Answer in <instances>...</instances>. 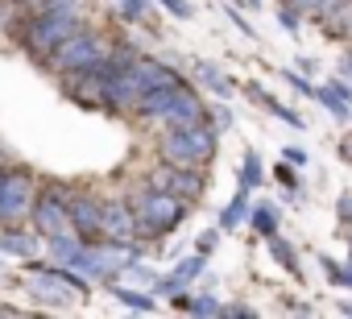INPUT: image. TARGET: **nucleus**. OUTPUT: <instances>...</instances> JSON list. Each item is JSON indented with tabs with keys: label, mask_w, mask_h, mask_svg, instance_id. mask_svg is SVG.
Returning <instances> with one entry per match:
<instances>
[{
	"label": "nucleus",
	"mask_w": 352,
	"mask_h": 319,
	"mask_svg": "<svg viewBox=\"0 0 352 319\" xmlns=\"http://www.w3.org/2000/svg\"><path fill=\"white\" fill-rule=\"evenodd\" d=\"M108 63H112V54H108ZM179 79L183 75L170 63H157L149 54H133L129 63H112L108 83H104V108L108 112H137L141 96H149L153 87H166V83H179Z\"/></svg>",
	"instance_id": "1"
},
{
	"label": "nucleus",
	"mask_w": 352,
	"mask_h": 319,
	"mask_svg": "<svg viewBox=\"0 0 352 319\" xmlns=\"http://www.w3.org/2000/svg\"><path fill=\"white\" fill-rule=\"evenodd\" d=\"M129 204H133V212H137V236H141V241H162V236H170L174 228L191 216V208H195V204L170 195V191H162V187H149V183H141V187L129 195Z\"/></svg>",
	"instance_id": "2"
},
{
	"label": "nucleus",
	"mask_w": 352,
	"mask_h": 319,
	"mask_svg": "<svg viewBox=\"0 0 352 319\" xmlns=\"http://www.w3.org/2000/svg\"><path fill=\"white\" fill-rule=\"evenodd\" d=\"M216 145H220V133L208 124V120H191V124H166L157 133V157L174 166H195V170H208V162L216 157Z\"/></svg>",
	"instance_id": "3"
},
{
	"label": "nucleus",
	"mask_w": 352,
	"mask_h": 319,
	"mask_svg": "<svg viewBox=\"0 0 352 319\" xmlns=\"http://www.w3.org/2000/svg\"><path fill=\"white\" fill-rule=\"evenodd\" d=\"M87 25V17L83 13H67V9H46V13H34V17H25L13 34H17V42H21V50L34 58V63H46L71 34H79Z\"/></svg>",
	"instance_id": "4"
},
{
	"label": "nucleus",
	"mask_w": 352,
	"mask_h": 319,
	"mask_svg": "<svg viewBox=\"0 0 352 319\" xmlns=\"http://www.w3.org/2000/svg\"><path fill=\"white\" fill-rule=\"evenodd\" d=\"M133 116L157 120V124H191V120H208V104L187 79H179V83H166V87H153L149 96H141Z\"/></svg>",
	"instance_id": "5"
},
{
	"label": "nucleus",
	"mask_w": 352,
	"mask_h": 319,
	"mask_svg": "<svg viewBox=\"0 0 352 319\" xmlns=\"http://www.w3.org/2000/svg\"><path fill=\"white\" fill-rule=\"evenodd\" d=\"M112 46H116V38H108V34H100V30H91V25H83L79 34H71L42 67H50L58 79H67V75H79V71H91V67H100V63H108V54H112Z\"/></svg>",
	"instance_id": "6"
},
{
	"label": "nucleus",
	"mask_w": 352,
	"mask_h": 319,
	"mask_svg": "<svg viewBox=\"0 0 352 319\" xmlns=\"http://www.w3.org/2000/svg\"><path fill=\"white\" fill-rule=\"evenodd\" d=\"M38 179L25 166H5L0 175V224H25L38 199Z\"/></svg>",
	"instance_id": "7"
},
{
	"label": "nucleus",
	"mask_w": 352,
	"mask_h": 319,
	"mask_svg": "<svg viewBox=\"0 0 352 319\" xmlns=\"http://www.w3.org/2000/svg\"><path fill=\"white\" fill-rule=\"evenodd\" d=\"M30 224H34V232H38L42 241H46V236H58V232H71V187H67V183H46V187H38Z\"/></svg>",
	"instance_id": "8"
},
{
	"label": "nucleus",
	"mask_w": 352,
	"mask_h": 319,
	"mask_svg": "<svg viewBox=\"0 0 352 319\" xmlns=\"http://www.w3.org/2000/svg\"><path fill=\"white\" fill-rule=\"evenodd\" d=\"M145 183L149 187H162L170 195H179L187 204H199L204 191H208V175L204 170H195V166H174V162H166V157H157V162L149 166Z\"/></svg>",
	"instance_id": "9"
},
{
	"label": "nucleus",
	"mask_w": 352,
	"mask_h": 319,
	"mask_svg": "<svg viewBox=\"0 0 352 319\" xmlns=\"http://www.w3.org/2000/svg\"><path fill=\"white\" fill-rule=\"evenodd\" d=\"M25 274H30V282H34V298L38 302H46V307H54V311H67L79 294L50 270V265H42V261H25Z\"/></svg>",
	"instance_id": "10"
},
{
	"label": "nucleus",
	"mask_w": 352,
	"mask_h": 319,
	"mask_svg": "<svg viewBox=\"0 0 352 319\" xmlns=\"http://www.w3.org/2000/svg\"><path fill=\"white\" fill-rule=\"evenodd\" d=\"M71 232L83 241H104V199L91 191H71Z\"/></svg>",
	"instance_id": "11"
},
{
	"label": "nucleus",
	"mask_w": 352,
	"mask_h": 319,
	"mask_svg": "<svg viewBox=\"0 0 352 319\" xmlns=\"http://www.w3.org/2000/svg\"><path fill=\"white\" fill-rule=\"evenodd\" d=\"M104 241H141L129 199H104Z\"/></svg>",
	"instance_id": "12"
},
{
	"label": "nucleus",
	"mask_w": 352,
	"mask_h": 319,
	"mask_svg": "<svg viewBox=\"0 0 352 319\" xmlns=\"http://www.w3.org/2000/svg\"><path fill=\"white\" fill-rule=\"evenodd\" d=\"M204 253H195V257H183L179 265H174V274H166V278H157L153 282V290H162V294H179V290H187L199 274H204Z\"/></svg>",
	"instance_id": "13"
},
{
	"label": "nucleus",
	"mask_w": 352,
	"mask_h": 319,
	"mask_svg": "<svg viewBox=\"0 0 352 319\" xmlns=\"http://www.w3.org/2000/svg\"><path fill=\"white\" fill-rule=\"evenodd\" d=\"M315 100H319L336 120H352V87H348V83L327 79V83H319V87H315Z\"/></svg>",
	"instance_id": "14"
},
{
	"label": "nucleus",
	"mask_w": 352,
	"mask_h": 319,
	"mask_svg": "<svg viewBox=\"0 0 352 319\" xmlns=\"http://www.w3.org/2000/svg\"><path fill=\"white\" fill-rule=\"evenodd\" d=\"M241 87H245V91L253 96V104H261V108H265L270 116H278V120H286L290 129H307V120H302V116H298L294 108H286L282 100H274V96H270V91H265V87H261L257 79H249V83H241Z\"/></svg>",
	"instance_id": "15"
},
{
	"label": "nucleus",
	"mask_w": 352,
	"mask_h": 319,
	"mask_svg": "<svg viewBox=\"0 0 352 319\" xmlns=\"http://www.w3.org/2000/svg\"><path fill=\"white\" fill-rule=\"evenodd\" d=\"M0 249L13 253V257H21V261H30L38 253V232H25L17 224H0Z\"/></svg>",
	"instance_id": "16"
},
{
	"label": "nucleus",
	"mask_w": 352,
	"mask_h": 319,
	"mask_svg": "<svg viewBox=\"0 0 352 319\" xmlns=\"http://www.w3.org/2000/svg\"><path fill=\"white\" fill-rule=\"evenodd\" d=\"M195 79H199L212 96H220V100H228V96H232V79H228L216 63H208V58H204V63H195Z\"/></svg>",
	"instance_id": "17"
},
{
	"label": "nucleus",
	"mask_w": 352,
	"mask_h": 319,
	"mask_svg": "<svg viewBox=\"0 0 352 319\" xmlns=\"http://www.w3.org/2000/svg\"><path fill=\"white\" fill-rule=\"evenodd\" d=\"M249 195H253V191L241 187V191L224 204V212H220V232H236V228L249 220Z\"/></svg>",
	"instance_id": "18"
},
{
	"label": "nucleus",
	"mask_w": 352,
	"mask_h": 319,
	"mask_svg": "<svg viewBox=\"0 0 352 319\" xmlns=\"http://www.w3.org/2000/svg\"><path fill=\"white\" fill-rule=\"evenodd\" d=\"M257 236H274L278 232V208L274 204H257V208H249V220H245Z\"/></svg>",
	"instance_id": "19"
},
{
	"label": "nucleus",
	"mask_w": 352,
	"mask_h": 319,
	"mask_svg": "<svg viewBox=\"0 0 352 319\" xmlns=\"http://www.w3.org/2000/svg\"><path fill=\"white\" fill-rule=\"evenodd\" d=\"M323 34L327 38H352V0H340L336 13L323 21Z\"/></svg>",
	"instance_id": "20"
},
{
	"label": "nucleus",
	"mask_w": 352,
	"mask_h": 319,
	"mask_svg": "<svg viewBox=\"0 0 352 319\" xmlns=\"http://www.w3.org/2000/svg\"><path fill=\"white\" fill-rule=\"evenodd\" d=\"M265 241H270V253L282 261V270H286V274H294V278H302V270H298V257H294V245H290V241H282L278 232H274V236H265Z\"/></svg>",
	"instance_id": "21"
},
{
	"label": "nucleus",
	"mask_w": 352,
	"mask_h": 319,
	"mask_svg": "<svg viewBox=\"0 0 352 319\" xmlns=\"http://www.w3.org/2000/svg\"><path fill=\"white\" fill-rule=\"evenodd\" d=\"M112 5H116V13L124 17V21H141V25H149L153 21V9H149V0H112Z\"/></svg>",
	"instance_id": "22"
},
{
	"label": "nucleus",
	"mask_w": 352,
	"mask_h": 319,
	"mask_svg": "<svg viewBox=\"0 0 352 319\" xmlns=\"http://www.w3.org/2000/svg\"><path fill=\"white\" fill-rule=\"evenodd\" d=\"M261 183H265V170H261V157H257V153L249 149V153H245V162H241V187H245V191H257Z\"/></svg>",
	"instance_id": "23"
},
{
	"label": "nucleus",
	"mask_w": 352,
	"mask_h": 319,
	"mask_svg": "<svg viewBox=\"0 0 352 319\" xmlns=\"http://www.w3.org/2000/svg\"><path fill=\"white\" fill-rule=\"evenodd\" d=\"M112 294H116L124 307H133V311H145V315L153 311V298H149V294H141V290H129V286H116V282H112Z\"/></svg>",
	"instance_id": "24"
},
{
	"label": "nucleus",
	"mask_w": 352,
	"mask_h": 319,
	"mask_svg": "<svg viewBox=\"0 0 352 319\" xmlns=\"http://www.w3.org/2000/svg\"><path fill=\"white\" fill-rule=\"evenodd\" d=\"M336 5H340V0H298L294 9H298V13H307V17H315V21L323 25V21L336 13Z\"/></svg>",
	"instance_id": "25"
},
{
	"label": "nucleus",
	"mask_w": 352,
	"mask_h": 319,
	"mask_svg": "<svg viewBox=\"0 0 352 319\" xmlns=\"http://www.w3.org/2000/svg\"><path fill=\"white\" fill-rule=\"evenodd\" d=\"M183 307H187L191 315H224V307H220L212 294H187V298H183Z\"/></svg>",
	"instance_id": "26"
},
{
	"label": "nucleus",
	"mask_w": 352,
	"mask_h": 319,
	"mask_svg": "<svg viewBox=\"0 0 352 319\" xmlns=\"http://www.w3.org/2000/svg\"><path fill=\"white\" fill-rule=\"evenodd\" d=\"M208 124L216 129V133H224V129H232V108H208Z\"/></svg>",
	"instance_id": "27"
},
{
	"label": "nucleus",
	"mask_w": 352,
	"mask_h": 319,
	"mask_svg": "<svg viewBox=\"0 0 352 319\" xmlns=\"http://www.w3.org/2000/svg\"><path fill=\"white\" fill-rule=\"evenodd\" d=\"M278 21H282V30H286V34H294V30L302 25V13H298L294 5H282V9H278Z\"/></svg>",
	"instance_id": "28"
},
{
	"label": "nucleus",
	"mask_w": 352,
	"mask_h": 319,
	"mask_svg": "<svg viewBox=\"0 0 352 319\" xmlns=\"http://www.w3.org/2000/svg\"><path fill=\"white\" fill-rule=\"evenodd\" d=\"M157 5H162L170 17H179V21H191V13H195V9L187 5V0H157Z\"/></svg>",
	"instance_id": "29"
},
{
	"label": "nucleus",
	"mask_w": 352,
	"mask_h": 319,
	"mask_svg": "<svg viewBox=\"0 0 352 319\" xmlns=\"http://www.w3.org/2000/svg\"><path fill=\"white\" fill-rule=\"evenodd\" d=\"M286 83H290L294 91H302V96H315V83L302 79V71H286Z\"/></svg>",
	"instance_id": "30"
},
{
	"label": "nucleus",
	"mask_w": 352,
	"mask_h": 319,
	"mask_svg": "<svg viewBox=\"0 0 352 319\" xmlns=\"http://www.w3.org/2000/svg\"><path fill=\"white\" fill-rule=\"evenodd\" d=\"M216 241H220V228H212V232H204V236L195 241V253H204V257H212V249H216Z\"/></svg>",
	"instance_id": "31"
},
{
	"label": "nucleus",
	"mask_w": 352,
	"mask_h": 319,
	"mask_svg": "<svg viewBox=\"0 0 352 319\" xmlns=\"http://www.w3.org/2000/svg\"><path fill=\"white\" fill-rule=\"evenodd\" d=\"M274 175H278V183H282V187H290V195L298 199V183H294V175H290V162H286V166H278Z\"/></svg>",
	"instance_id": "32"
},
{
	"label": "nucleus",
	"mask_w": 352,
	"mask_h": 319,
	"mask_svg": "<svg viewBox=\"0 0 352 319\" xmlns=\"http://www.w3.org/2000/svg\"><path fill=\"white\" fill-rule=\"evenodd\" d=\"M282 157H286L290 166H307V149H298V145H286V149H282Z\"/></svg>",
	"instance_id": "33"
},
{
	"label": "nucleus",
	"mask_w": 352,
	"mask_h": 319,
	"mask_svg": "<svg viewBox=\"0 0 352 319\" xmlns=\"http://www.w3.org/2000/svg\"><path fill=\"white\" fill-rule=\"evenodd\" d=\"M228 17H232V25H236V30H241L245 38H253V34H257V30H253V25H249V21H245V17L236 13V9H228Z\"/></svg>",
	"instance_id": "34"
},
{
	"label": "nucleus",
	"mask_w": 352,
	"mask_h": 319,
	"mask_svg": "<svg viewBox=\"0 0 352 319\" xmlns=\"http://www.w3.org/2000/svg\"><path fill=\"white\" fill-rule=\"evenodd\" d=\"M224 315H257V311L245 307V302H232V307H224Z\"/></svg>",
	"instance_id": "35"
},
{
	"label": "nucleus",
	"mask_w": 352,
	"mask_h": 319,
	"mask_svg": "<svg viewBox=\"0 0 352 319\" xmlns=\"http://www.w3.org/2000/svg\"><path fill=\"white\" fill-rule=\"evenodd\" d=\"M340 216L352 224V195H344V199H340Z\"/></svg>",
	"instance_id": "36"
},
{
	"label": "nucleus",
	"mask_w": 352,
	"mask_h": 319,
	"mask_svg": "<svg viewBox=\"0 0 352 319\" xmlns=\"http://www.w3.org/2000/svg\"><path fill=\"white\" fill-rule=\"evenodd\" d=\"M340 286H348V290H352V261H348V265H340Z\"/></svg>",
	"instance_id": "37"
},
{
	"label": "nucleus",
	"mask_w": 352,
	"mask_h": 319,
	"mask_svg": "<svg viewBox=\"0 0 352 319\" xmlns=\"http://www.w3.org/2000/svg\"><path fill=\"white\" fill-rule=\"evenodd\" d=\"M5 166H9V153H5V149H0V175H5Z\"/></svg>",
	"instance_id": "38"
},
{
	"label": "nucleus",
	"mask_w": 352,
	"mask_h": 319,
	"mask_svg": "<svg viewBox=\"0 0 352 319\" xmlns=\"http://www.w3.org/2000/svg\"><path fill=\"white\" fill-rule=\"evenodd\" d=\"M344 75H348V79H352V54H348V63H344Z\"/></svg>",
	"instance_id": "39"
},
{
	"label": "nucleus",
	"mask_w": 352,
	"mask_h": 319,
	"mask_svg": "<svg viewBox=\"0 0 352 319\" xmlns=\"http://www.w3.org/2000/svg\"><path fill=\"white\" fill-rule=\"evenodd\" d=\"M0 315H13V307H0Z\"/></svg>",
	"instance_id": "40"
},
{
	"label": "nucleus",
	"mask_w": 352,
	"mask_h": 319,
	"mask_svg": "<svg viewBox=\"0 0 352 319\" xmlns=\"http://www.w3.org/2000/svg\"><path fill=\"white\" fill-rule=\"evenodd\" d=\"M241 5H253V0H241Z\"/></svg>",
	"instance_id": "41"
},
{
	"label": "nucleus",
	"mask_w": 352,
	"mask_h": 319,
	"mask_svg": "<svg viewBox=\"0 0 352 319\" xmlns=\"http://www.w3.org/2000/svg\"><path fill=\"white\" fill-rule=\"evenodd\" d=\"M348 42H352V38H348Z\"/></svg>",
	"instance_id": "42"
}]
</instances>
